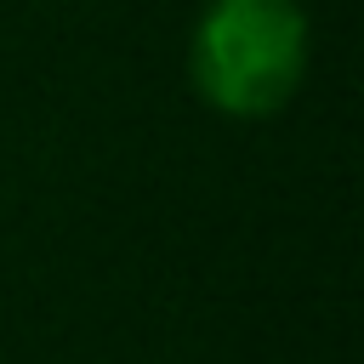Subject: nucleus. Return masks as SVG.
Wrapping results in <instances>:
<instances>
[{"mask_svg":"<svg viewBox=\"0 0 364 364\" xmlns=\"http://www.w3.org/2000/svg\"><path fill=\"white\" fill-rule=\"evenodd\" d=\"M307 74V11L296 0H205L188 34V80L228 119L279 114Z\"/></svg>","mask_w":364,"mask_h":364,"instance_id":"obj_1","label":"nucleus"}]
</instances>
